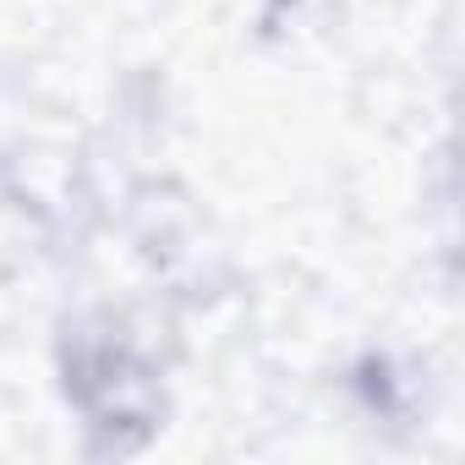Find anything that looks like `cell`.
<instances>
[{"instance_id": "obj_1", "label": "cell", "mask_w": 465, "mask_h": 465, "mask_svg": "<svg viewBox=\"0 0 465 465\" xmlns=\"http://www.w3.org/2000/svg\"><path fill=\"white\" fill-rule=\"evenodd\" d=\"M55 378L88 454L121 460L148 449L170 421V383L143 334L115 312H83L55 340Z\"/></svg>"}]
</instances>
